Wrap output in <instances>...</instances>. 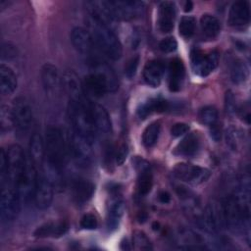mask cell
<instances>
[{"instance_id": "44dd1931", "label": "cell", "mask_w": 251, "mask_h": 251, "mask_svg": "<svg viewBox=\"0 0 251 251\" xmlns=\"http://www.w3.org/2000/svg\"><path fill=\"white\" fill-rule=\"evenodd\" d=\"M91 111L97 132L103 135L110 134L112 131V123L106 109L99 104L91 102Z\"/></svg>"}, {"instance_id": "e0dca14e", "label": "cell", "mask_w": 251, "mask_h": 251, "mask_svg": "<svg viewBox=\"0 0 251 251\" xmlns=\"http://www.w3.org/2000/svg\"><path fill=\"white\" fill-rule=\"evenodd\" d=\"M176 10L172 1H163L159 6L158 25L162 32H170L175 25Z\"/></svg>"}, {"instance_id": "5bb4252c", "label": "cell", "mask_w": 251, "mask_h": 251, "mask_svg": "<svg viewBox=\"0 0 251 251\" xmlns=\"http://www.w3.org/2000/svg\"><path fill=\"white\" fill-rule=\"evenodd\" d=\"M62 85L70 100L78 101L85 97L83 95L84 92L82 88V82L74 70L68 69L64 72L62 75Z\"/></svg>"}, {"instance_id": "f546056e", "label": "cell", "mask_w": 251, "mask_h": 251, "mask_svg": "<svg viewBox=\"0 0 251 251\" xmlns=\"http://www.w3.org/2000/svg\"><path fill=\"white\" fill-rule=\"evenodd\" d=\"M248 67L244 63V61L240 59H236L233 61L230 68V78L233 83L241 84L246 81L248 77Z\"/></svg>"}, {"instance_id": "6da1fadb", "label": "cell", "mask_w": 251, "mask_h": 251, "mask_svg": "<svg viewBox=\"0 0 251 251\" xmlns=\"http://www.w3.org/2000/svg\"><path fill=\"white\" fill-rule=\"evenodd\" d=\"M87 23L96 47L110 59L119 60L123 54L122 43L105 21L91 12Z\"/></svg>"}, {"instance_id": "603a6c76", "label": "cell", "mask_w": 251, "mask_h": 251, "mask_svg": "<svg viewBox=\"0 0 251 251\" xmlns=\"http://www.w3.org/2000/svg\"><path fill=\"white\" fill-rule=\"evenodd\" d=\"M185 75V69L182 61L175 58L169 65V88L171 91H178L181 87Z\"/></svg>"}, {"instance_id": "3957f363", "label": "cell", "mask_w": 251, "mask_h": 251, "mask_svg": "<svg viewBox=\"0 0 251 251\" xmlns=\"http://www.w3.org/2000/svg\"><path fill=\"white\" fill-rule=\"evenodd\" d=\"M68 114L73 130L93 142L97 130L92 117L91 101H89L86 97L78 101L70 100Z\"/></svg>"}, {"instance_id": "9a60e30c", "label": "cell", "mask_w": 251, "mask_h": 251, "mask_svg": "<svg viewBox=\"0 0 251 251\" xmlns=\"http://www.w3.org/2000/svg\"><path fill=\"white\" fill-rule=\"evenodd\" d=\"M250 20V7L247 1L234 2L228 13V23L231 26L240 28L248 25Z\"/></svg>"}, {"instance_id": "7a4b0ae2", "label": "cell", "mask_w": 251, "mask_h": 251, "mask_svg": "<svg viewBox=\"0 0 251 251\" xmlns=\"http://www.w3.org/2000/svg\"><path fill=\"white\" fill-rule=\"evenodd\" d=\"M93 71L85 75L82 81L84 94L99 98L107 92H114L118 88V79L114 71L105 63L94 62Z\"/></svg>"}, {"instance_id": "7c38bea8", "label": "cell", "mask_w": 251, "mask_h": 251, "mask_svg": "<svg viewBox=\"0 0 251 251\" xmlns=\"http://www.w3.org/2000/svg\"><path fill=\"white\" fill-rule=\"evenodd\" d=\"M53 192V184L43 175H38L34 191L32 194L35 206L40 210L47 209L52 203Z\"/></svg>"}, {"instance_id": "ba28073f", "label": "cell", "mask_w": 251, "mask_h": 251, "mask_svg": "<svg viewBox=\"0 0 251 251\" xmlns=\"http://www.w3.org/2000/svg\"><path fill=\"white\" fill-rule=\"evenodd\" d=\"M14 121V127L21 132L28 130L32 124L33 114L29 102L25 97H18L14 100L11 108Z\"/></svg>"}, {"instance_id": "4316f807", "label": "cell", "mask_w": 251, "mask_h": 251, "mask_svg": "<svg viewBox=\"0 0 251 251\" xmlns=\"http://www.w3.org/2000/svg\"><path fill=\"white\" fill-rule=\"evenodd\" d=\"M18 85L17 76L14 71L7 65L0 66V90L3 95L12 94Z\"/></svg>"}, {"instance_id": "2e32d148", "label": "cell", "mask_w": 251, "mask_h": 251, "mask_svg": "<svg viewBox=\"0 0 251 251\" xmlns=\"http://www.w3.org/2000/svg\"><path fill=\"white\" fill-rule=\"evenodd\" d=\"M40 77L43 88L49 94H54L62 83V77H60L57 67L51 63H46L41 67Z\"/></svg>"}, {"instance_id": "9c48e42d", "label": "cell", "mask_w": 251, "mask_h": 251, "mask_svg": "<svg viewBox=\"0 0 251 251\" xmlns=\"http://www.w3.org/2000/svg\"><path fill=\"white\" fill-rule=\"evenodd\" d=\"M173 173L176 178L191 184L202 183L206 181L211 175L208 169L188 163L176 164Z\"/></svg>"}, {"instance_id": "cb8c5ba5", "label": "cell", "mask_w": 251, "mask_h": 251, "mask_svg": "<svg viewBox=\"0 0 251 251\" xmlns=\"http://www.w3.org/2000/svg\"><path fill=\"white\" fill-rule=\"evenodd\" d=\"M200 137L197 132H191L186 135L176 147L174 153L179 156H194L200 149Z\"/></svg>"}, {"instance_id": "7bdbcfd3", "label": "cell", "mask_w": 251, "mask_h": 251, "mask_svg": "<svg viewBox=\"0 0 251 251\" xmlns=\"http://www.w3.org/2000/svg\"><path fill=\"white\" fill-rule=\"evenodd\" d=\"M17 53V50L15 48L14 45H12L11 43H6L2 46V57L3 58H12L15 57Z\"/></svg>"}, {"instance_id": "d4e9b609", "label": "cell", "mask_w": 251, "mask_h": 251, "mask_svg": "<svg viewBox=\"0 0 251 251\" xmlns=\"http://www.w3.org/2000/svg\"><path fill=\"white\" fill-rule=\"evenodd\" d=\"M170 109V104L167 100L160 97L150 98L146 102L140 104L137 109V116L140 119H146L152 113H161L168 111Z\"/></svg>"}, {"instance_id": "ee69618b", "label": "cell", "mask_w": 251, "mask_h": 251, "mask_svg": "<svg viewBox=\"0 0 251 251\" xmlns=\"http://www.w3.org/2000/svg\"><path fill=\"white\" fill-rule=\"evenodd\" d=\"M158 199H159V201H160L161 203L167 204V203H169V202L171 201V195H170L169 192L163 190V191H161V192L159 193Z\"/></svg>"}, {"instance_id": "ab89813d", "label": "cell", "mask_w": 251, "mask_h": 251, "mask_svg": "<svg viewBox=\"0 0 251 251\" xmlns=\"http://www.w3.org/2000/svg\"><path fill=\"white\" fill-rule=\"evenodd\" d=\"M138 63H139V57L138 56L132 57L127 62V64L126 66V69H125V73H126V75L128 78H131V77L134 76V75L136 73V70H137V67H138Z\"/></svg>"}, {"instance_id": "4dcf8cb0", "label": "cell", "mask_w": 251, "mask_h": 251, "mask_svg": "<svg viewBox=\"0 0 251 251\" xmlns=\"http://www.w3.org/2000/svg\"><path fill=\"white\" fill-rule=\"evenodd\" d=\"M161 130V124L159 122H153L146 126L142 134V143L145 147L150 148L155 145L159 138Z\"/></svg>"}, {"instance_id": "f6af8a7d", "label": "cell", "mask_w": 251, "mask_h": 251, "mask_svg": "<svg viewBox=\"0 0 251 251\" xmlns=\"http://www.w3.org/2000/svg\"><path fill=\"white\" fill-rule=\"evenodd\" d=\"M193 8V3L191 1H186L184 5V11L185 12H190Z\"/></svg>"}, {"instance_id": "d6986e66", "label": "cell", "mask_w": 251, "mask_h": 251, "mask_svg": "<svg viewBox=\"0 0 251 251\" xmlns=\"http://www.w3.org/2000/svg\"><path fill=\"white\" fill-rule=\"evenodd\" d=\"M135 167L138 172V193L144 196L150 192L153 185V176L150 170V165L145 160L137 159L135 162Z\"/></svg>"}, {"instance_id": "8fae6325", "label": "cell", "mask_w": 251, "mask_h": 251, "mask_svg": "<svg viewBox=\"0 0 251 251\" xmlns=\"http://www.w3.org/2000/svg\"><path fill=\"white\" fill-rule=\"evenodd\" d=\"M203 224L206 230L211 233H218L226 227L223 204L215 201L209 203L203 213Z\"/></svg>"}, {"instance_id": "4fadbf2b", "label": "cell", "mask_w": 251, "mask_h": 251, "mask_svg": "<svg viewBox=\"0 0 251 251\" xmlns=\"http://www.w3.org/2000/svg\"><path fill=\"white\" fill-rule=\"evenodd\" d=\"M71 42L75 49L83 55L89 56L94 52L95 48H97L89 30L81 26H76L72 29Z\"/></svg>"}, {"instance_id": "484cf974", "label": "cell", "mask_w": 251, "mask_h": 251, "mask_svg": "<svg viewBox=\"0 0 251 251\" xmlns=\"http://www.w3.org/2000/svg\"><path fill=\"white\" fill-rule=\"evenodd\" d=\"M28 155L36 168L42 167L45 159V144L41 135L37 132H34L30 138Z\"/></svg>"}, {"instance_id": "b9f144b4", "label": "cell", "mask_w": 251, "mask_h": 251, "mask_svg": "<svg viewBox=\"0 0 251 251\" xmlns=\"http://www.w3.org/2000/svg\"><path fill=\"white\" fill-rule=\"evenodd\" d=\"M128 155V147L126 143H123L116 153V163L118 166H122Z\"/></svg>"}, {"instance_id": "74e56055", "label": "cell", "mask_w": 251, "mask_h": 251, "mask_svg": "<svg viewBox=\"0 0 251 251\" xmlns=\"http://www.w3.org/2000/svg\"><path fill=\"white\" fill-rule=\"evenodd\" d=\"M176 47H177V42L172 36L165 37L159 42V48L164 53H172L176 49Z\"/></svg>"}, {"instance_id": "e575fe53", "label": "cell", "mask_w": 251, "mask_h": 251, "mask_svg": "<svg viewBox=\"0 0 251 251\" xmlns=\"http://www.w3.org/2000/svg\"><path fill=\"white\" fill-rule=\"evenodd\" d=\"M132 245L136 250H152V244L147 235L140 230H136L132 236Z\"/></svg>"}, {"instance_id": "83f0119b", "label": "cell", "mask_w": 251, "mask_h": 251, "mask_svg": "<svg viewBox=\"0 0 251 251\" xmlns=\"http://www.w3.org/2000/svg\"><path fill=\"white\" fill-rule=\"evenodd\" d=\"M200 26L203 34L210 39L216 38L221 31V23L217 17L204 14L200 19Z\"/></svg>"}, {"instance_id": "d6a6232c", "label": "cell", "mask_w": 251, "mask_h": 251, "mask_svg": "<svg viewBox=\"0 0 251 251\" xmlns=\"http://www.w3.org/2000/svg\"><path fill=\"white\" fill-rule=\"evenodd\" d=\"M196 27V20L191 16L182 17L179 25H178V31L179 34L184 38L191 37L195 32Z\"/></svg>"}, {"instance_id": "30bf717a", "label": "cell", "mask_w": 251, "mask_h": 251, "mask_svg": "<svg viewBox=\"0 0 251 251\" xmlns=\"http://www.w3.org/2000/svg\"><path fill=\"white\" fill-rule=\"evenodd\" d=\"M190 59L193 71L201 76H207L217 68L219 54L217 51L204 53L199 49H193L190 54Z\"/></svg>"}, {"instance_id": "836d02e7", "label": "cell", "mask_w": 251, "mask_h": 251, "mask_svg": "<svg viewBox=\"0 0 251 251\" xmlns=\"http://www.w3.org/2000/svg\"><path fill=\"white\" fill-rule=\"evenodd\" d=\"M199 118L202 124L207 125L209 126H213L217 125L219 114L215 107L213 106H205L199 112Z\"/></svg>"}, {"instance_id": "1f68e13d", "label": "cell", "mask_w": 251, "mask_h": 251, "mask_svg": "<svg viewBox=\"0 0 251 251\" xmlns=\"http://www.w3.org/2000/svg\"><path fill=\"white\" fill-rule=\"evenodd\" d=\"M226 141L227 146L235 151L240 149L243 143V133L240 129L234 126H230L226 131Z\"/></svg>"}, {"instance_id": "ffe728a7", "label": "cell", "mask_w": 251, "mask_h": 251, "mask_svg": "<svg viewBox=\"0 0 251 251\" xmlns=\"http://www.w3.org/2000/svg\"><path fill=\"white\" fill-rule=\"evenodd\" d=\"M165 66L159 60H151L146 63L143 69V78L145 82L152 86L158 87L162 81Z\"/></svg>"}, {"instance_id": "8992f818", "label": "cell", "mask_w": 251, "mask_h": 251, "mask_svg": "<svg viewBox=\"0 0 251 251\" xmlns=\"http://www.w3.org/2000/svg\"><path fill=\"white\" fill-rule=\"evenodd\" d=\"M1 217L6 222H11L16 219L20 211L21 196L16 186L8 182L1 183Z\"/></svg>"}, {"instance_id": "ac0fdd59", "label": "cell", "mask_w": 251, "mask_h": 251, "mask_svg": "<svg viewBox=\"0 0 251 251\" xmlns=\"http://www.w3.org/2000/svg\"><path fill=\"white\" fill-rule=\"evenodd\" d=\"M71 189L74 200L77 204H83L92 197L95 186L90 180L82 177H77L73 180Z\"/></svg>"}, {"instance_id": "277c9868", "label": "cell", "mask_w": 251, "mask_h": 251, "mask_svg": "<svg viewBox=\"0 0 251 251\" xmlns=\"http://www.w3.org/2000/svg\"><path fill=\"white\" fill-rule=\"evenodd\" d=\"M44 144V162L63 169L66 159V142L62 130L56 126H49L46 129Z\"/></svg>"}, {"instance_id": "8d00e7d4", "label": "cell", "mask_w": 251, "mask_h": 251, "mask_svg": "<svg viewBox=\"0 0 251 251\" xmlns=\"http://www.w3.org/2000/svg\"><path fill=\"white\" fill-rule=\"evenodd\" d=\"M225 106H226V111L228 115H235L238 111L236 99L234 97V94L230 90L226 91V93Z\"/></svg>"}, {"instance_id": "52a82bcc", "label": "cell", "mask_w": 251, "mask_h": 251, "mask_svg": "<svg viewBox=\"0 0 251 251\" xmlns=\"http://www.w3.org/2000/svg\"><path fill=\"white\" fill-rule=\"evenodd\" d=\"M71 150L75 163L83 168L91 164L93 151L92 141L73 130L71 136Z\"/></svg>"}, {"instance_id": "f1b7e54d", "label": "cell", "mask_w": 251, "mask_h": 251, "mask_svg": "<svg viewBox=\"0 0 251 251\" xmlns=\"http://www.w3.org/2000/svg\"><path fill=\"white\" fill-rule=\"evenodd\" d=\"M126 210V204L122 200H117L112 203L107 216V227L110 231L115 230L121 222Z\"/></svg>"}, {"instance_id": "bcb514c9", "label": "cell", "mask_w": 251, "mask_h": 251, "mask_svg": "<svg viewBox=\"0 0 251 251\" xmlns=\"http://www.w3.org/2000/svg\"><path fill=\"white\" fill-rule=\"evenodd\" d=\"M125 241H126V242H122V243H121V248L124 249V250H129V249H130V246L128 245L129 243L127 242L126 239Z\"/></svg>"}, {"instance_id": "f35d334b", "label": "cell", "mask_w": 251, "mask_h": 251, "mask_svg": "<svg viewBox=\"0 0 251 251\" xmlns=\"http://www.w3.org/2000/svg\"><path fill=\"white\" fill-rule=\"evenodd\" d=\"M80 226L84 229H95L98 226V220L93 214H85L80 220Z\"/></svg>"}, {"instance_id": "d590c367", "label": "cell", "mask_w": 251, "mask_h": 251, "mask_svg": "<svg viewBox=\"0 0 251 251\" xmlns=\"http://www.w3.org/2000/svg\"><path fill=\"white\" fill-rule=\"evenodd\" d=\"M13 126H14V121H13L11 108H8L7 106H2V109H1V127H2V131L9 130Z\"/></svg>"}, {"instance_id": "5b68a950", "label": "cell", "mask_w": 251, "mask_h": 251, "mask_svg": "<svg viewBox=\"0 0 251 251\" xmlns=\"http://www.w3.org/2000/svg\"><path fill=\"white\" fill-rule=\"evenodd\" d=\"M7 175L6 177L1 180V183L8 182L18 188L19 181L26 166L27 158L19 144H13L7 150Z\"/></svg>"}, {"instance_id": "60d3db41", "label": "cell", "mask_w": 251, "mask_h": 251, "mask_svg": "<svg viewBox=\"0 0 251 251\" xmlns=\"http://www.w3.org/2000/svg\"><path fill=\"white\" fill-rule=\"evenodd\" d=\"M189 130V126L185 123H176L171 128V134L174 137H178L180 135H183Z\"/></svg>"}, {"instance_id": "7402d4cb", "label": "cell", "mask_w": 251, "mask_h": 251, "mask_svg": "<svg viewBox=\"0 0 251 251\" xmlns=\"http://www.w3.org/2000/svg\"><path fill=\"white\" fill-rule=\"evenodd\" d=\"M69 229V224L65 221L49 222L45 223L33 231V235L36 237H60L64 235Z\"/></svg>"}]
</instances>
